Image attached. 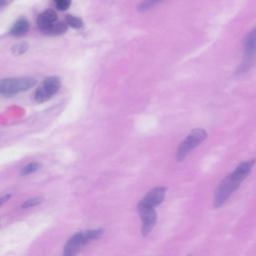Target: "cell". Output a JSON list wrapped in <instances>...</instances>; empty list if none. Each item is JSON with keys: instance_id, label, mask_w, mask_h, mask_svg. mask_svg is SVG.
Here are the masks:
<instances>
[{"instance_id": "obj_10", "label": "cell", "mask_w": 256, "mask_h": 256, "mask_svg": "<svg viewBox=\"0 0 256 256\" xmlns=\"http://www.w3.org/2000/svg\"><path fill=\"white\" fill-rule=\"evenodd\" d=\"M68 30L66 23L57 21L49 29L46 35L49 36H59L65 33Z\"/></svg>"}, {"instance_id": "obj_16", "label": "cell", "mask_w": 256, "mask_h": 256, "mask_svg": "<svg viewBox=\"0 0 256 256\" xmlns=\"http://www.w3.org/2000/svg\"><path fill=\"white\" fill-rule=\"evenodd\" d=\"M55 3L56 8L59 11H65L71 5V1L69 0H57Z\"/></svg>"}, {"instance_id": "obj_9", "label": "cell", "mask_w": 256, "mask_h": 256, "mask_svg": "<svg viewBox=\"0 0 256 256\" xmlns=\"http://www.w3.org/2000/svg\"><path fill=\"white\" fill-rule=\"evenodd\" d=\"M30 24L25 18L17 20L11 27L10 33L11 35L19 37L25 35L29 31Z\"/></svg>"}, {"instance_id": "obj_18", "label": "cell", "mask_w": 256, "mask_h": 256, "mask_svg": "<svg viewBox=\"0 0 256 256\" xmlns=\"http://www.w3.org/2000/svg\"><path fill=\"white\" fill-rule=\"evenodd\" d=\"M11 196L12 195L11 194H8L1 198V200H0V204H1V206H2L3 203L7 201Z\"/></svg>"}, {"instance_id": "obj_14", "label": "cell", "mask_w": 256, "mask_h": 256, "mask_svg": "<svg viewBox=\"0 0 256 256\" xmlns=\"http://www.w3.org/2000/svg\"><path fill=\"white\" fill-rule=\"evenodd\" d=\"M29 48L27 43L23 42L15 45L11 48V52L15 56H19L25 53Z\"/></svg>"}, {"instance_id": "obj_8", "label": "cell", "mask_w": 256, "mask_h": 256, "mask_svg": "<svg viewBox=\"0 0 256 256\" xmlns=\"http://www.w3.org/2000/svg\"><path fill=\"white\" fill-rule=\"evenodd\" d=\"M58 20L57 13L52 9H47L40 14L37 19V26L43 34L47 33L51 26Z\"/></svg>"}, {"instance_id": "obj_15", "label": "cell", "mask_w": 256, "mask_h": 256, "mask_svg": "<svg viewBox=\"0 0 256 256\" xmlns=\"http://www.w3.org/2000/svg\"><path fill=\"white\" fill-rule=\"evenodd\" d=\"M158 2L159 1H156V0L144 1L138 4L136 9L139 12H145L156 5Z\"/></svg>"}, {"instance_id": "obj_17", "label": "cell", "mask_w": 256, "mask_h": 256, "mask_svg": "<svg viewBox=\"0 0 256 256\" xmlns=\"http://www.w3.org/2000/svg\"><path fill=\"white\" fill-rule=\"evenodd\" d=\"M43 201L44 198L42 197L34 198L23 203L22 208L23 209L29 208L41 204Z\"/></svg>"}, {"instance_id": "obj_3", "label": "cell", "mask_w": 256, "mask_h": 256, "mask_svg": "<svg viewBox=\"0 0 256 256\" xmlns=\"http://www.w3.org/2000/svg\"><path fill=\"white\" fill-rule=\"evenodd\" d=\"M61 81L56 76L45 79L35 91L34 98L36 101L42 103L50 100L60 90Z\"/></svg>"}, {"instance_id": "obj_2", "label": "cell", "mask_w": 256, "mask_h": 256, "mask_svg": "<svg viewBox=\"0 0 256 256\" xmlns=\"http://www.w3.org/2000/svg\"><path fill=\"white\" fill-rule=\"evenodd\" d=\"M207 137V133L204 130L200 128L192 130L178 148L176 153L177 161H183L192 150L201 144Z\"/></svg>"}, {"instance_id": "obj_4", "label": "cell", "mask_w": 256, "mask_h": 256, "mask_svg": "<svg viewBox=\"0 0 256 256\" xmlns=\"http://www.w3.org/2000/svg\"><path fill=\"white\" fill-rule=\"evenodd\" d=\"M137 210L142 222L141 233L144 237H147L156 224L157 216L154 208L148 206L139 202Z\"/></svg>"}, {"instance_id": "obj_12", "label": "cell", "mask_w": 256, "mask_h": 256, "mask_svg": "<svg viewBox=\"0 0 256 256\" xmlns=\"http://www.w3.org/2000/svg\"><path fill=\"white\" fill-rule=\"evenodd\" d=\"M43 165L38 162L31 163L23 168L20 172V174L22 176H26L29 175L38 170L41 169Z\"/></svg>"}, {"instance_id": "obj_19", "label": "cell", "mask_w": 256, "mask_h": 256, "mask_svg": "<svg viewBox=\"0 0 256 256\" xmlns=\"http://www.w3.org/2000/svg\"><path fill=\"white\" fill-rule=\"evenodd\" d=\"M247 36L256 40V28L249 33Z\"/></svg>"}, {"instance_id": "obj_1", "label": "cell", "mask_w": 256, "mask_h": 256, "mask_svg": "<svg viewBox=\"0 0 256 256\" xmlns=\"http://www.w3.org/2000/svg\"><path fill=\"white\" fill-rule=\"evenodd\" d=\"M255 163V159L241 163L220 183L214 193V203L216 208L221 207L227 202L243 181L251 174Z\"/></svg>"}, {"instance_id": "obj_13", "label": "cell", "mask_w": 256, "mask_h": 256, "mask_svg": "<svg viewBox=\"0 0 256 256\" xmlns=\"http://www.w3.org/2000/svg\"><path fill=\"white\" fill-rule=\"evenodd\" d=\"M105 230L102 228L96 230H89L84 233L85 239L88 241L90 240L98 239L104 234Z\"/></svg>"}, {"instance_id": "obj_5", "label": "cell", "mask_w": 256, "mask_h": 256, "mask_svg": "<svg viewBox=\"0 0 256 256\" xmlns=\"http://www.w3.org/2000/svg\"><path fill=\"white\" fill-rule=\"evenodd\" d=\"M84 233L78 232L73 235L64 247L63 256H76L87 243Z\"/></svg>"}, {"instance_id": "obj_6", "label": "cell", "mask_w": 256, "mask_h": 256, "mask_svg": "<svg viewBox=\"0 0 256 256\" xmlns=\"http://www.w3.org/2000/svg\"><path fill=\"white\" fill-rule=\"evenodd\" d=\"M167 190V188L165 187L153 188L148 192L141 202L148 206L155 208L163 202Z\"/></svg>"}, {"instance_id": "obj_11", "label": "cell", "mask_w": 256, "mask_h": 256, "mask_svg": "<svg viewBox=\"0 0 256 256\" xmlns=\"http://www.w3.org/2000/svg\"><path fill=\"white\" fill-rule=\"evenodd\" d=\"M65 20L67 24L75 29H80L84 25L83 20L81 18L72 15H66Z\"/></svg>"}, {"instance_id": "obj_7", "label": "cell", "mask_w": 256, "mask_h": 256, "mask_svg": "<svg viewBox=\"0 0 256 256\" xmlns=\"http://www.w3.org/2000/svg\"><path fill=\"white\" fill-rule=\"evenodd\" d=\"M21 92L19 78H5L0 82V93L6 98H11Z\"/></svg>"}]
</instances>
